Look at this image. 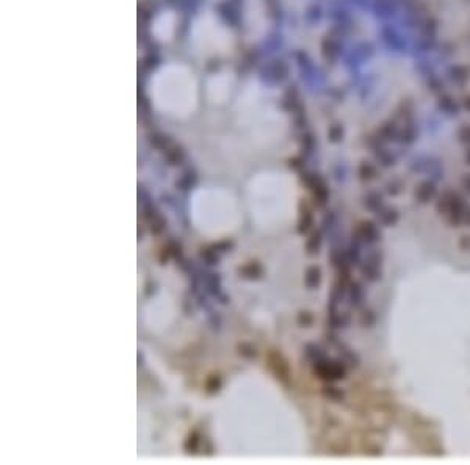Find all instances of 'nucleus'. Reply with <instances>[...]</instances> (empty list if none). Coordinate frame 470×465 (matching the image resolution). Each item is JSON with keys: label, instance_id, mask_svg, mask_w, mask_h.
<instances>
[{"label": "nucleus", "instance_id": "2eb2a0df", "mask_svg": "<svg viewBox=\"0 0 470 465\" xmlns=\"http://www.w3.org/2000/svg\"><path fill=\"white\" fill-rule=\"evenodd\" d=\"M304 357L314 365V363H317V362H320V360H323V359L326 357V354H325V351L321 350L318 345H315V343H307V345L304 346Z\"/></svg>", "mask_w": 470, "mask_h": 465}, {"label": "nucleus", "instance_id": "4be33fe9", "mask_svg": "<svg viewBox=\"0 0 470 465\" xmlns=\"http://www.w3.org/2000/svg\"><path fill=\"white\" fill-rule=\"evenodd\" d=\"M401 191H403V183L400 180H390V182L386 183V193L389 196H392V198H397V196H400Z\"/></svg>", "mask_w": 470, "mask_h": 465}, {"label": "nucleus", "instance_id": "7ed1b4c3", "mask_svg": "<svg viewBox=\"0 0 470 465\" xmlns=\"http://www.w3.org/2000/svg\"><path fill=\"white\" fill-rule=\"evenodd\" d=\"M314 371L320 379L326 382H335L346 378V363L343 360H332L325 357L323 360L314 363Z\"/></svg>", "mask_w": 470, "mask_h": 465}, {"label": "nucleus", "instance_id": "a878e982", "mask_svg": "<svg viewBox=\"0 0 470 465\" xmlns=\"http://www.w3.org/2000/svg\"><path fill=\"white\" fill-rule=\"evenodd\" d=\"M197 445H199V438H197L196 434H193L191 437H188L187 444H185V448H187L188 451H194V450L197 448Z\"/></svg>", "mask_w": 470, "mask_h": 465}, {"label": "nucleus", "instance_id": "ddd939ff", "mask_svg": "<svg viewBox=\"0 0 470 465\" xmlns=\"http://www.w3.org/2000/svg\"><path fill=\"white\" fill-rule=\"evenodd\" d=\"M321 284V270L318 266H309L304 273V285L309 290L318 288Z\"/></svg>", "mask_w": 470, "mask_h": 465}, {"label": "nucleus", "instance_id": "f257e3e1", "mask_svg": "<svg viewBox=\"0 0 470 465\" xmlns=\"http://www.w3.org/2000/svg\"><path fill=\"white\" fill-rule=\"evenodd\" d=\"M151 99L168 114L184 116L194 110L197 102V79L193 71L177 61L162 64L151 79Z\"/></svg>", "mask_w": 470, "mask_h": 465}, {"label": "nucleus", "instance_id": "f03ea898", "mask_svg": "<svg viewBox=\"0 0 470 465\" xmlns=\"http://www.w3.org/2000/svg\"><path fill=\"white\" fill-rule=\"evenodd\" d=\"M383 262H384V254L381 249H370L367 254L362 257V262L359 265V270L362 277L367 282H378L383 279Z\"/></svg>", "mask_w": 470, "mask_h": 465}, {"label": "nucleus", "instance_id": "f8f14e48", "mask_svg": "<svg viewBox=\"0 0 470 465\" xmlns=\"http://www.w3.org/2000/svg\"><path fill=\"white\" fill-rule=\"evenodd\" d=\"M335 346L339 348V353H340V357H342V360L346 363V365H350L351 368H357L359 366V363H361V359H359V356L350 348V346H346V345H343V343H340V341H337L335 343Z\"/></svg>", "mask_w": 470, "mask_h": 465}, {"label": "nucleus", "instance_id": "39448f33", "mask_svg": "<svg viewBox=\"0 0 470 465\" xmlns=\"http://www.w3.org/2000/svg\"><path fill=\"white\" fill-rule=\"evenodd\" d=\"M266 362H268V368L271 370V373H273L282 384L288 385L292 381V370H290L287 359L279 351L271 350L268 353Z\"/></svg>", "mask_w": 470, "mask_h": 465}, {"label": "nucleus", "instance_id": "f3484780", "mask_svg": "<svg viewBox=\"0 0 470 465\" xmlns=\"http://www.w3.org/2000/svg\"><path fill=\"white\" fill-rule=\"evenodd\" d=\"M321 393H323L325 398H328L329 401H334V403H342L345 400V393L343 390L335 387V385H325L323 390H321Z\"/></svg>", "mask_w": 470, "mask_h": 465}, {"label": "nucleus", "instance_id": "1a4fd4ad", "mask_svg": "<svg viewBox=\"0 0 470 465\" xmlns=\"http://www.w3.org/2000/svg\"><path fill=\"white\" fill-rule=\"evenodd\" d=\"M375 215H376V221L379 223L381 227H393L400 221V210L392 205H384Z\"/></svg>", "mask_w": 470, "mask_h": 465}, {"label": "nucleus", "instance_id": "412c9836", "mask_svg": "<svg viewBox=\"0 0 470 465\" xmlns=\"http://www.w3.org/2000/svg\"><path fill=\"white\" fill-rule=\"evenodd\" d=\"M314 313L309 310H301L298 315H296V323H298L301 328H310L314 324Z\"/></svg>", "mask_w": 470, "mask_h": 465}, {"label": "nucleus", "instance_id": "20e7f679", "mask_svg": "<svg viewBox=\"0 0 470 465\" xmlns=\"http://www.w3.org/2000/svg\"><path fill=\"white\" fill-rule=\"evenodd\" d=\"M353 237L357 238L364 246H375L383 240V230L378 221L373 219H362L357 223Z\"/></svg>", "mask_w": 470, "mask_h": 465}, {"label": "nucleus", "instance_id": "9b49d317", "mask_svg": "<svg viewBox=\"0 0 470 465\" xmlns=\"http://www.w3.org/2000/svg\"><path fill=\"white\" fill-rule=\"evenodd\" d=\"M361 204L365 210L376 213L378 210H381L386 204H384V198L379 191H368L362 196Z\"/></svg>", "mask_w": 470, "mask_h": 465}, {"label": "nucleus", "instance_id": "6ab92c4d", "mask_svg": "<svg viewBox=\"0 0 470 465\" xmlns=\"http://www.w3.org/2000/svg\"><path fill=\"white\" fill-rule=\"evenodd\" d=\"M359 179L362 180V182H372V180H375L376 179V171H375V168L372 166V165H368V163H362L361 166H359Z\"/></svg>", "mask_w": 470, "mask_h": 465}, {"label": "nucleus", "instance_id": "4468645a", "mask_svg": "<svg viewBox=\"0 0 470 465\" xmlns=\"http://www.w3.org/2000/svg\"><path fill=\"white\" fill-rule=\"evenodd\" d=\"M312 226H314V213H312L309 208L301 210V213H300V219H298V227H296V230H298V234H301V235L307 234V232L310 230V227H312Z\"/></svg>", "mask_w": 470, "mask_h": 465}, {"label": "nucleus", "instance_id": "a211bd4d", "mask_svg": "<svg viewBox=\"0 0 470 465\" xmlns=\"http://www.w3.org/2000/svg\"><path fill=\"white\" fill-rule=\"evenodd\" d=\"M321 241H323V238H321V232H314V234L309 237V240H307V243H306V251H307L309 255H317V254L320 252V249H321Z\"/></svg>", "mask_w": 470, "mask_h": 465}, {"label": "nucleus", "instance_id": "6e6552de", "mask_svg": "<svg viewBox=\"0 0 470 465\" xmlns=\"http://www.w3.org/2000/svg\"><path fill=\"white\" fill-rule=\"evenodd\" d=\"M436 196H437V187L431 180H425L422 183H418L414 190V199L420 205L430 204Z\"/></svg>", "mask_w": 470, "mask_h": 465}, {"label": "nucleus", "instance_id": "cd10ccee", "mask_svg": "<svg viewBox=\"0 0 470 465\" xmlns=\"http://www.w3.org/2000/svg\"><path fill=\"white\" fill-rule=\"evenodd\" d=\"M462 188L467 191V194H470V176L462 177Z\"/></svg>", "mask_w": 470, "mask_h": 465}, {"label": "nucleus", "instance_id": "9d476101", "mask_svg": "<svg viewBox=\"0 0 470 465\" xmlns=\"http://www.w3.org/2000/svg\"><path fill=\"white\" fill-rule=\"evenodd\" d=\"M346 299L348 304L354 309L361 307L365 301V290L359 281H350L348 288H346Z\"/></svg>", "mask_w": 470, "mask_h": 465}, {"label": "nucleus", "instance_id": "423d86ee", "mask_svg": "<svg viewBox=\"0 0 470 465\" xmlns=\"http://www.w3.org/2000/svg\"><path fill=\"white\" fill-rule=\"evenodd\" d=\"M465 201L464 196L459 193V191H455V190H445L440 196L439 199L436 201V212L440 215V216H447L455 205H458L459 202Z\"/></svg>", "mask_w": 470, "mask_h": 465}, {"label": "nucleus", "instance_id": "0eeeda50", "mask_svg": "<svg viewBox=\"0 0 470 465\" xmlns=\"http://www.w3.org/2000/svg\"><path fill=\"white\" fill-rule=\"evenodd\" d=\"M303 182L314 191L318 205L320 207L326 205V202L329 199V188L326 187V183L320 177H315V176H310V174H303Z\"/></svg>", "mask_w": 470, "mask_h": 465}, {"label": "nucleus", "instance_id": "b1692460", "mask_svg": "<svg viewBox=\"0 0 470 465\" xmlns=\"http://www.w3.org/2000/svg\"><path fill=\"white\" fill-rule=\"evenodd\" d=\"M240 354L243 356V357H246V359H253V357H256L257 356V351H256V348L254 346H251V345H241L240 348Z\"/></svg>", "mask_w": 470, "mask_h": 465}, {"label": "nucleus", "instance_id": "aec40b11", "mask_svg": "<svg viewBox=\"0 0 470 465\" xmlns=\"http://www.w3.org/2000/svg\"><path fill=\"white\" fill-rule=\"evenodd\" d=\"M378 321V315L373 309H365L361 315V324L364 328H373Z\"/></svg>", "mask_w": 470, "mask_h": 465}, {"label": "nucleus", "instance_id": "393cba45", "mask_svg": "<svg viewBox=\"0 0 470 465\" xmlns=\"http://www.w3.org/2000/svg\"><path fill=\"white\" fill-rule=\"evenodd\" d=\"M458 248L462 251V252H470V235L468 234H464L459 237L458 240Z\"/></svg>", "mask_w": 470, "mask_h": 465}, {"label": "nucleus", "instance_id": "5701e85b", "mask_svg": "<svg viewBox=\"0 0 470 465\" xmlns=\"http://www.w3.org/2000/svg\"><path fill=\"white\" fill-rule=\"evenodd\" d=\"M206 387H207V393H215V391H218L219 387H221V379L218 376H212V378H209Z\"/></svg>", "mask_w": 470, "mask_h": 465}, {"label": "nucleus", "instance_id": "dca6fc26", "mask_svg": "<svg viewBox=\"0 0 470 465\" xmlns=\"http://www.w3.org/2000/svg\"><path fill=\"white\" fill-rule=\"evenodd\" d=\"M240 273H241L243 277H246V279H259V277L262 276L263 270H262V265H260V263H257V262H250V263H246V265L241 268Z\"/></svg>", "mask_w": 470, "mask_h": 465}, {"label": "nucleus", "instance_id": "bb28decb", "mask_svg": "<svg viewBox=\"0 0 470 465\" xmlns=\"http://www.w3.org/2000/svg\"><path fill=\"white\" fill-rule=\"evenodd\" d=\"M462 226H465V227H470V204H467V207H465V210H464Z\"/></svg>", "mask_w": 470, "mask_h": 465}]
</instances>
